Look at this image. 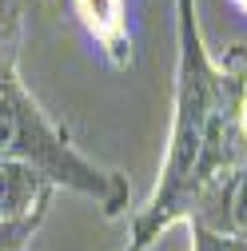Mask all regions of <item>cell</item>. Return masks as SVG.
<instances>
[{"label": "cell", "mask_w": 247, "mask_h": 251, "mask_svg": "<svg viewBox=\"0 0 247 251\" xmlns=\"http://www.w3.org/2000/svg\"><path fill=\"white\" fill-rule=\"evenodd\" d=\"M247 160L239 124V72L215 64L196 16V0H175V112L168 155L151 200L132 219V243L124 251H148L172 224L196 219L211 187H220Z\"/></svg>", "instance_id": "6da1fadb"}, {"label": "cell", "mask_w": 247, "mask_h": 251, "mask_svg": "<svg viewBox=\"0 0 247 251\" xmlns=\"http://www.w3.org/2000/svg\"><path fill=\"white\" fill-rule=\"evenodd\" d=\"M0 160L24 164L52 187H68L100 203L104 215H120L128 207V179L92 164L72 144V136L56 120H48V112L16 80V72L0 76Z\"/></svg>", "instance_id": "7a4b0ae2"}, {"label": "cell", "mask_w": 247, "mask_h": 251, "mask_svg": "<svg viewBox=\"0 0 247 251\" xmlns=\"http://www.w3.org/2000/svg\"><path fill=\"white\" fill-rule=\"evenodd\" d=\"M72 12L96 52L108 60L112 68L132 64V16L128 0H72Z\"/></svg>", "instance_id": "3957f363"}, {"label": "cell", "mask_w": 247, "mask_h": 251, "mask_svg": "<svg viewBox=\"0 0 247 251\" xmlns=\"http://www.w3.org/2000/svg\"><path fill=\"white\" fill-rule=\"evenodd\" d=\"M56 187L40 179L32 168L0 160V219H28V215H48Z\"/></svg>", "instance_id": "277c9868"}, {"label": "cell", "mask_w": 247, "mask_h": 251, "mask_svg": "<svg viewBox=\"0 0 247 251\" xmlns=\"http://www.w3.org/2000/svg\"><path fill=\"white\" fill-rule=\"evenodd\" d=\"M196 219L207 224V227H215V231H223V235L247 239V164H239L220 187H211L207 200L196 211Z\"/></svg>", "instance_id": "5b68a950"}, {"label": "cell", "mask_w": 247, "mask_h": 251, "mask_svg": "<svg viewBox=\"0 0 247 251\" xmlns=\"http://www.w3.org/2000/svg\"><path fill=\"white\" fill-rule=\"evenodd\" d=\"M24 44V0H0V60L16 68Z\"/></svg>", "instance_id": "8992f818"}, {"label": "cell", "mask_w": 247, "mask_h": 251, "mask_svg": "<svg viewBox=\"0 0 247 251\" xmlns=\"http://www.w3.org/2000/svg\"><path fill=\"white\" fill-rule=\"evenodd\" d=\"M44 224V215H28V219H0V251H24L36 239Z\"/></svg>", "instance_id": "52a82bcc"}, {"label": "cell", "mask_w": 247, "mask_h": 251, "mask_svg": "<svg viewBox=\"0 0 247 251\" xmlns=\"http://www.w3.org/2000/svg\"><path fill=\"white\" fill-rule=\"evenodd\" d=\"M192 251H247V239H235V235H223L199 219H192Z\"/></svg>", "instance_id": "ba28073f"}, {"label": "cell", "mask_w": 247, "mask_h": 251, "mask_svg": "<svg viewBox=\"0 0 247 251\" xmlns=\"http://www.w3.org/2000/svg\"><path fill=\"white\" fill-rule=\"evenodd\" d=\"M227 4H231V8L239 12V16H247V0H227Z\"/></svg>", "instance_id": "9c48e42d"}, {"label": "cell", "mask_w": 247, "mask_h": 251, "mask_svg": "<svg viewBox=\"0 0 247 251\" xmlns=\"http://www.w3.org/2000/svg\"><path fill=\"white\" fill-rule=\"evenodd\" d=\"M4 72H16V68H12V64H4V60H0V76H4Z\"/></svg>", "instance_id": "30bf717a"}]
</instances>
